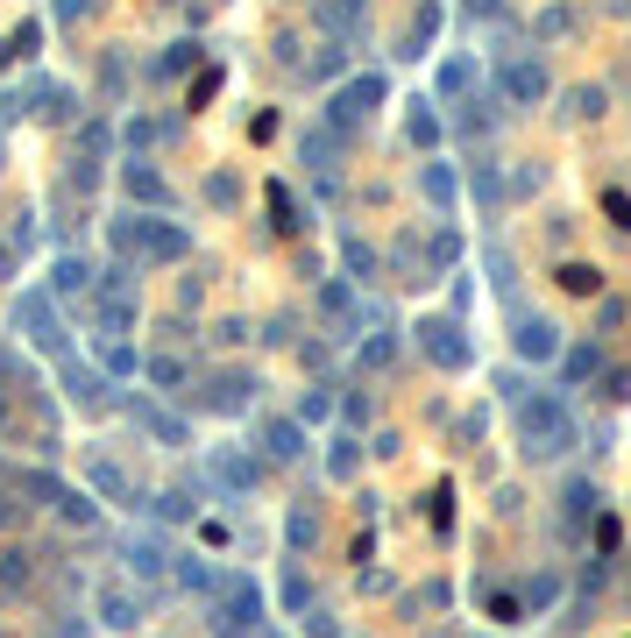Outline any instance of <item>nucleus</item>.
<instances>
[{
	"instance_id": "obj_1",
	"label": "nucleus",
	"mask_w": 631,
	"mask_h": 638,
	"mask_svg": "<svg viewBox=\"0 0 631 638\" xmlns=\"http://www.w3.org/2000/svg\"><path fill=\"white\" fill-rule=\"evenodd\" d=\"M518 440L532 461H561L575 447V412H568V397L561 390H532L518 397Z\"/></svg>"
},
{
	"instance_id": "obj_2",
	"label": "nucleus",
	"mask_w": 631,
	"mask_h": 638,
	"mask_svg": "<svg viewBox=\"0 0 631 638\" xmlns=\"http://www.w3.org/2000/svg\"><path fill=\"white\" fill-rule=\"evenodd\" d=\"M15 334H22L36 355L71 362V327H64V312H57L50 291H22V298H15Z\"/></svg>"
},
{
	"instance_id": "obj_3",
	"label": "nucleus",
	"mask_w": 631,
	"mask_h": 638,
	"mask_svg": "<svg viewBox=\"0 0 631 638\" xmlns=\"http://www.w3.org/2000/svg\"><path fill=\"white\" fill-rule=\"evenodd\" d=\"M263 624V589L249 575H220L213 582V631L220 638H249Z\"/></svg>"
},
{
	"instance_id": "obj_4",
	"label": "nucleus",
	"mask_w": 631,
	"mask_h": 638,
	"mask_svg": "<svg viewBox=\"0 0 631 638\" xmlns=\"http://www.w3.org/2000/svg\"><path fill=\"white\" fill-rule=\"evenodd\" d=\"M383 107V71H362V78H348V86L334 93V107H327V128L334 135H355L369 114Z\"/></svg>"
},
{
	"instance_id": "obj_5",
	"label": "nucleus",
	"mask_w": 631,
	"mask_h": 638,
	"mask_svg": "<svg viewBox=\"0 0 631 638\" xmlns=\"http://www.w3.org/2000/svg\"><path fill=\"white\" fill-rule=\"evenodd\" d=\"M249 397H256V376H249V369H213V376L199 383V397H192V405H199V412L234 419V412H249Z\"/></svg>"
},
{
	"instance_id": "obj_6",
	"label": "nucleus",
	"mask_w": 631,
	"mask_h": 638,
	"mask_svg": "<svg viewBox=\"0 0 631 638\" xmlns=\"http://www.w3.org/2000/svg\"><path fill=\"white\" fill-rule=\"evenodd\" d=\"M419 348H426L440 369H468V362H476V348H468V334H461V319H454V312L419 319Z\"/></svg>"
},
{
	"instance_id": "obj_7",
	"label": "nucleus",
	"mask_w": 631,
	"mask_h": 638,
	"mask_svg": "<svg viewBox=\"0 0 631 638\" xmlns=\"http://www.w3.org/2000/svg\"><path fill=\"white\" fill-rule=\"evenodd\" d=\"M546 64L539 57H504L497 64V100H511V107H532V100H546Z\"/></svg>"
},
{
	"instance_id": "obj_8",
	"label": "nucleus",
	"mask_w": 631,
	"mask_h": 638,
	"mask_svg": "<svg viewBox=\"0 0 631 638\" xmlns=\"http://www.w3.org/2000/svg\"><path fill=\"white\" fill-rule=\"evenodd\" d=\"M206 475H213L227 497H256V490H263V461H256L249 447H220V454L206 461Z\"/></svg>"
},
{
	"instance_id": "obj_9",
	"label": "nucleus",
	"mask_w": 631,
	"mask_h": 638,
	"mask_svg": "<svg viewBox=\"0 0 631 638\" xmlns=\"http://www.w3.org/2000/svg\"><path fill=\"white\" fill-rule=\"evenodd\" d=\"M22 107L43 114L50 128H71V121H78V93L64 86V78H29V86H22Z\"/></svg>"
},
{
	"instance_id": "obj_10",
	"label": "nucleus",
	"mask_w": 631,
	"mask_h": 638,
	"mask_svg": "<svg viewBox=\"0 0 631 638\" xmlns=\"http://www.w3.org/2000/svg\"><path fill=\"white\" fill-rule=\"evenodd\" d=\"M121 192L135 199V213H156V206H171V178L149 164V156H128L121 164Z\"/></svg>"
},
{
	"instance_id": "obj_11",
	"label": "nucleus",
	"mask_w": 631,
	"mask_h": 638,
	"mask_svg": "<svg viewBox=\"0 0 631 638\" xmlns=\"http://www.w3.org/2000/svg\"><path fill=\"white\" fill-rule=\"evenodd\" d=\"M511 348H518V362H554L561 355V327H554V319H539V312H518Z\"/></svg>"
},
{
	"instance_id": "obj_12",
	"label": "nucleus",
	"mask_w": 631,
	"mask_h": 638,
	"mask_svg": "<svg viewBox=\"0 0 631 638\" xmlns=\"http://www.w3.org/2000/svg\"><path fill=\"white\" fill-rule=\"evenodd\" d=\"M185 256H192V227H178V220H156V213H149L142 263H185Z\"/></svg>"
},
{
	"instance_id": "obj_13",
	"label": "nucleus",
	"mask_w": 631,
	"mask_h": 638,
	"mask_svg": "<svg viewBox=\"0 0 631 638\" xmlns=\"http://www.w3.org/2000/svg\"><path fill=\"white\" fill-rule=\"evenodd\" d=\"M93 610H100L107 631H135V624H142V596L121 589V582H100V589H93Z\"/></svg>"
},
{
	"instance_id": "obj_14",
	"label": "nucleus",
	"mask_w": 631,
	"mask_h": 638,
	"mask_svg": "<svg viewBox=\"0 0 631 638\" xmlns=\"http://www.w3.org/2000/svg\"><path fill=\"white\" fill-rule=\"evenodd\" d=\"M121 561H128V575L156 582V575H171V546L149 539V532H128V539H121Z\"/></svg>"
},
{
	"instance_id": "obj_15",
	"label": "nucleus",
	"mask_w": 631,
	"mask_h": 638,
	"mask_svg": "<svg viewBox=\"0 0 631 638\" xmlns=\"http://www.w3.org/2000/svg\"><path fill=\"white\" fill-rule=\"evenodd\" d=\"M320 29L341 36V43H362L369 36V0H320Z\"/></svg>"
},
{
	"instance_id": "obj_16",
	"label": "nucleus",
	"mask_w": 631,
	"mask_h": 638,
	"mask_svg": "<svg viewBox=\"0 0 631 638\" xmlns=\"http://www.w3.org/2000/svg\"><path fill=\"white\" fill-rule=\"evenodd\" d=\"M50 298H78V291H93V263L78 256V249H57L50 256V284H43Z\"/></svg>"
},
{
	"instance_id": "obj_17",
	"label": "nucleus",
	"mask_w": 631,
	"mask_h": 638,
	"mask_svg": "<svg viewBox=\"0 0 631 638\" xmlns=\"http://www.w3.org/2000/svg\"><path fill=\"white\" fill-rule=\"evenodd\" d=\"M50 511H57L71 532H93V525H100V504H93V490H71V483H57V490H50Z\"/></svg>"
},
{
	"instance_id": "obj_18",
	"label": "nucleus",
	"mask_w": 631,
	"mask_h": 638,
	"mask_svg": "<svg viewBox=\"0 0 631 638\" xmlns=\"http://www.w3.org/2000/svg\"><path fill=\"white\" fill-rule=\"evenodd\" d=\"M142 234H149V213H135V206H121V213L107 220V242H114L121 263H142Z\"/></svg>"
},
{
	"instance_id": "obj_19",
	"label": "nucleus",
	"mask_w": 631,
	"mask_h": 638,
	"mask_svg": "<svg viewBox=\"0 0 631 638\" xmlns=\"http://www.w3.org/2000/svg\"><path fill=\"white\" fill-rule=\"evenodd\" d=\"M256 440H263V461H298L305 454V426L298 419H263Z\"/></svg>"
},
{
	"instance_id": "obj_20",
	"label": "nucleus",
	"mask_w": 631,
	"mask_h": 638,
	"mask_svg": "<svg viewBox=\"0 0 631 638\" xmlns=\"http://www.w3.org/2000/svg\"><path fill=\"white\" fill-rule=\"evenodd\" d=\"M128 412H135L156 440H164V447H192V426H185V419H171V412H156L149 397H128Z\"/></svg>"
},
{
	"instance_id": "obj_21",
	"label": "nucleus",
	"mask_w": 631,
	"mask_h": 638,
	"mask_svg": "<svg viewBox=\"0 0 631 638\" xmlns=\"http://www.w3.org/2000/svg\"><path fill=\"white\" fill-rule=\"evenodd\" d=\"M100 497H107V504H135L142 490H135V475H128L121 461H93V504H100Z\"/></svg>"
},
{
	"instance_id": "obj_22",
	"label": "nucleus",
	"mask_w": 631,
	"mask_h": 638,
	"mask_svg": "<svg viewBox=\"0 0 631 638\" xmlns=\"http://www.w3.org/2000/svg\"><path fill=\"white\" fill-rule=\"evenodd\" d=\"M199 57H206V43H192V36H185V43H171L164 57L149 64V86H171V78H185V71H192Z\"/></svg>"
},
{
	"instance_id": "obj_23",
	"label": "nucleus",
	"mask_w": 631,
	"mask_h": 638,
	"mask_svg": "<svg viewBox=\"0 0 631 638\" xmlns=\"http://www.w3.org/2000/svg\"><path fill=\"white\" fill-rule=\"evenodd\" d=\"M64 390H71V405H86V412H100V405H107V376H100V369L64 362Z\"/></svg>"
},
{
	"instance_id": "obj_24",
	"label": "nucleus",
	"mask_w": 631,
	"mask_h": 638,
	"mask_svg": "<svg viewBox=\"0 0 631 638\" xmlns=\"http://www.w3.org/2000/svg\"><path fill=\"white\" fill-rule=\"evenodd\" d=\"M142 376L164 390V397H171V390H192V362H185V355H149V362H142Z\"/></svg>"
},
{
	"instance_id": "obj_25",
	"label": "nucleus",
	"mask_w": 631,
	"mask_h": 638,
	"mask_svg": "<svg viewBox=\"0 0 631 638\" xmlns=\"http://www.w3.org/2000/svg\"><path fill=\"white\" fill-rule=\"evenodd\" d=\"M36 582V553L29 546H8V553H0V596H22Z\"/></svg>"
},
{
	"instance_id": "obj_26",
	"label": "nucleus",
	"mask_w": 631,
	"mask_h": 638,
	"mask_svg": "<svg viewBox=\"0 0 631 638\" xmlns=\"http://www.w3.org/2000/svg\"><path fill=\"white\" fill-rule=\"evenodd\" d=\"M419 192H426L440 213H454V199H461V185H454V171H447V164H419Z\"/></svg>"
},
{
	"instance_id": "obj_27",
	"label": "nucleus",
	"mask_w": 631,
	"mask_h": 638,
	"mask_svg": "<svg viewBox=\"0 0 631 638\" xmlns=\"http://www.w3.org/2000/svg\"><path fill=\"white\" fill-rule=\"evenodd\" d=\"M596 369H603V341H582V348H568V355H561V383H568V390H575V383H589Z\"/></svg>"
},
{
	"instance_id": "obj_28",
	"label": "nucleus",
	"mask_w": 631,
	"mask_h": 638,
	"mask_svg": "<svg viewBox=\"0 0 631 638\" xmlns=\"http://www.w3.org/2000/svg\"><path fill=\"white\" fill-rule=\"evenodd\" d=\"M171 575H178L192 596H213V582H220V575L206 568V553H171Z\"/></svg>"
},
{
	"instance_id": "obj_29",
	"label": "nucleus",
	"mask_w": 631,
	"mask_h": 638,
	"mask_svg": "<svg viewBox=\"0 0 631 638\" xmlns=\"http://www.w3.org/2000/svg\"><path fill=\"white\" fill-rule=\"evenodd\" d=\"M355 468H362V440H355V433H334V440H327V475H334V483H348Z\"/></svg>"
},
{
	"instance_id": "obj_30",
	"label": "nucleus",
	"mask_w": 631,
	"mask_h": 638,
	"mask_svg": "<svg viewBox=\"0 0 631 638\" xmlns=\"http://www.w3.org/2000/svg\"><path fill=\"white\" fill-rule=\"evenodd\" d=\"M341 142H348V135H334V128H305V164H312V171H334Z\"/></svg>"
},
{
	"instance_id": "obj_31",
	"label": "nucleus",
	"mask_w": 631,
	"mask_h": 638,
	"mask_svg": "<svg viewBox=\"0 0 631 638\" xmlns=\"http://www.w3.org/2000/svg\"><path fill=\"white\" fill-rule=\"evenodd\" d=\"M440 36V8H433V0H426V8L412 15V29H405V50L398 57H426V43Z\"/></svg>"
},
{
	"instance_id": "obj_32",
	"label": "nucleus",
	"mask_w": 631,
	"mask_h": 638,
	"mask_svg": "<svg viewBox=\"0 0 631 638\" xmlns=\"http://www.w3.org/2000/svg\"><path fill=\"white\" fill-rule=\"evenodd\" d=\"M405 135H412L419 149H440V114H433V100H412V114H405Z\"/></svg>"
},
{
	"instance_id": "obj_33",
	"label": "nucleus",
	"mask_w": 631,
	"mask_h": 638,
	"mask_svg": "<svg viewBox=\"0 0 631 638\" xmlns=\"http://www.w3.org/2000/svg\"><path fill=\"white\" fill-rule=\"evenodd\" d=\"M135 270H142V263H121V256H114V263H107V277H100V298H128V305H135V291H142V277H135Z\"/></svg>"
},
{
	"instance_id": "obj_34",
	"label": "nucleus",
	"mask_w": 631,
	"mask_h": 638,
	"mask_svg": "<svg viewBox=\"0 0 631 638\" xmlns=\"http://www.w3.org/2000/svg\"><path fill=\"white\" fill-rule=\"evenodd\" d=\"M440 93H447V100L476 93V57H447V64H440Z\"/></svg>"
},
{
	"instance_id": "obj_35",
	"label": "nucleus",
	"mask_w": 631,
	"mask_h": 638,
	"mask_svg": "<svg viewBox=\"0 0 631 638\" xmlns=\"http://www.w3.org/2000/svg\"><path fill=\"white\" fill-rule=\"evenodd\" d=\"M135 369H142V355H135L128 341H100V376H107V383H114V376H135Z\"/></svg>"
},
{
	"instance_id": "obj_36",
	"label": "nucleus",
	"mask_w": 631,
	"mask_h": 638,
	"mask_svg": "<svg viewBox=\"0 0 631 638\" xmlns=\"http://www.w3.org/2000/svg\"><path fill=\"white\" fill-rule=\"evenodd\" d=\"M355 362H362V369H390V362H398V334H369V341H355Z\"/></svg>"
},
{
	"instance_id": "obj_37",
	"label": "nucleus",
	"mask_w": 631,
	"mask_h": 638,
	"mask_svg": "<svg viewBox=\"0 0 631 638\" xmlns=\"http://www.w3.org/2000/svg\"><path fill=\"white\" fill-rule=\"evenodd\" d=\"M312 539H320V511H305V504H298V511L284 518V546H291V553H305Z\"/></svg>"
},
{
	"instance_id": "obj_38",
	"label": "nucleus",
	"mask_w": 631,
	"mask_h": 638,
	"mask_svg": "<svg viewBox=\"0 0 631 638\" xmlns=\"http://www.w3.org/2000/svg\"><path fill=\"white\" fill-rule=\"evenodd\" d=\"M149 511L164 518V525H185V518H199V504H192V490H164V497H149Z\"/></svg>"
},
{
	"instance_id": "obj_39",
	"label": "nucleus",
	"mask_w": 631,
	"mask_h": 638,
	"mask_svg": "<svg viewBox=\"0 0 631 638\" xmlns=\"http://www.w3.org/2000/svg\"><path fill=\"white\" fill-rule=\"evenodd\" d=\"M461 107H468V114H461V121H454V128H461V135H490V128H497V100H476V93H468V100H461Z\"/></svg>"
},
{
	"instance_id": "obj_40",
	"label": "nucleus",
	"mask_w": 631,
	"mask_h": 638,
	"mask_svg": "<svg viewBox=\"0 0 631 638\" xmlns=\"http://www.w3.org/2000/svg\"><path fill=\"white\" fill-rule=\"evenodd\" d=\"M100 149H114V121L100 114V121H78V156H93L100 164Z\"/></svg>"
},
{
	"instance_id": "obj_41",
	"label": "nucleus",
	"mask_w": 631,
	"mask_h": 638,
	"mask_svg": "<svg viewBox=\"0 0 631 638\" xmlns=\"http://www.w3.org/2000/svg\"><path fill=\"white\" fill-rule=\"evenodd\" d=\"M270 213H277V234H298V227H305V206H298L284 185H270Z\"/></svg>"
},
{
	"instance_id": "obj_42",
	"label": "nucleus",
	"mask_w": 631,
	"mask_h": 638,
	"mask_svg": "<svg viewBox=\"0 0 631 638\" xmlns=\"http://www.w3.org/2000/svg\"><path fill=\"white\" fill-rule=\"evenodd\" d=\"M100 8H107V0H50V22L57 29H78L86 15H100Z\"/></svg>"
},
{
	"instance_id": "obj_43",
	"label": "nucleus",
	"mask_w": 631,
	"mask_h": 638,
	"mask_svg": "<svg viewBox=\"0 0 631 638\" xmlns=\"http://www.w3.org/2000/svg\"><path fill=\"white\" fill-rule=\"evenodd\" d=\"M341 263L355 270V284H369V277H376V249H369V242H355V234L341 242Z\"/></svg>"
},
{
	"instance_id": "obj_44",
	"label": "nucleus",
	"mask_w": 631,
	"mask_h": 638,
	"mask_svg": "<svg viewBox=\"0 0 631 638\" xmlns=\"http://www.w3.org/2000/svg\"><path fill=\"white\" fill-rule=\"evenodd\" d=\"M277 596H284V610H291V617H305V610H312V589H305V575H298V568H284Z\"/></svg>"
},
{
	"instance_id": "obj_45",
	"label": "nucleus",
	"mask_w": 631,
	"mask_h": 638,
	"mask_svg": "<svg viewBox=\"0 0 631 638\" xmlns=\"http://www.w3.org/2000/svg\"><path fill=\"white\" fill-rule=\"evenodd\" d=\"M121 135H128V149H135V156H142V149H149V142H164V135H171V121H128V128H121Z\"/></svg>"
},
{
	"instance_id": "obj_46",
	"label": "nucleus",
	"mask_w": 631,
	"mask_h": 638,
	"mask_svg": "<svg viewBox=\"0 0 631 638\" xmlns=\"http://www.w3.org/2000/svg\"><path fill=\"white\" fill-rule=\"evenodd\" d=\"M561 284L589 298V291H603V270H596V263H568V270H561Z\"/></svg>"
},
{
	"instance_id": "obj_47",
	"label": "nucleus",
	"mask_w": 631,
	"mask_h": 638,
	"mask_svg": "<svg viewBox=\"0 0 631 638\" xmlns=\"http://www.w3.org/2000/svg\"><path fill=\"white\" fill-rule=\"evenodd\" d=\"M22 518H29V504H22L8 483H0V532H22Z\"/></svg>"
},
{
	"instance_id": "obj_48",
	"label": "nucleus",
	"mask_w": 631,
	"mask_h": 638,
	"mask_svg": "<svg viewBox=\"0 0 631 638\" xmlns=\"http://www.w3.org/2000/svg\"><path fill=\"white\" fill-rule=\"evenodd\" d=\"M568 29H575V8H546V15H539V36H546V43L568 36Z\"/></svg>"
},
{
	"instance_id": "obj_49",
	"label": "nucleus",
	"mask_w": 631,
	"mask_h": 638,
	"mask_svg": "<svg viewBox=\"0 0 631 638\" xmlns=\"http://www.w3.org/2000/svg\"><path fill=\"white\" fill-rule=\"evenodd\" d=\"M36 43H43V22H22V29L8 36V50H15V57H36Z\"/></svg>"
},
{
	"instance_id": "obj_50",
	"label": "nucleus",
	"mask_w": 631,
	"mask_h": 638,
	"mask_svg": "<svg viewBox=\"0 0 631 638\" xmlns=\"http://www.w3.org/2000/svg\"><path fill=\"white\" fill-rule=\"evenodd\" d=\"M454 256H461V234H447V227H440V234H433V270H447Z\"/></svg>"
},
{
	"instance_id": "obj_51",
	"label": "nucleus",
	"mask_w": 631,
	"mask_h": 638,
	"mask_svg": "<svg viewBox=\"0 0 631 638\" xmlns=\"http://www.w3.org/2000/svg\"><path fill=\"white\" fill-rule=\"evenodd\" d=\"M341 64H348V57H341V43H334V50H320V57H312V64H305V78H334Z\"/></svg>"
},
{
	"instance_id": "obj_52",
	"label": "nucleus",
	"mask_w": 631,
	"mask_h": 638,
	"mask_svg": "<svg viewBox=\"0 0 631 638\" xmlns=\"http://www.w3.org/2000/svg\"><path fill=\"white\" fill-rule=\"evenodd\" d=\"M327 405H334L327 390H305V397H298V426H305V419H327Z\"/></svg>"
},
{
	"instance_id": "obj_53",
	"label": "nucleus",
	"mask_w": 631,
	"mask_h": 638,
	"mask_svg": "<svg viewBox=\"0 0 631 638\" xmlns=\"http://www.w3.org/2000/svg\"><path fill=\"white\" fill-rule=\"evenodd\" d=\"M234 192H242V185H234L227 171H213V178H206V199H213V206H234Z\"/></svg>"
},
{
	"instance_id": "obj_54",
	"label": "nucleus",
	"mask_w": 631,
	"mask_h": 638,
	"mask_svg": "<svg viewBox=\"0 0 631 638\" xmlns=\"http://www.w3.org/2000/svg\"><path fill=\"white\" fill-rule=\"evenodd\" d=\"M121 78H128V57H100V86L121 93Z\"/></svg>"
},
{
	"instance_id": "obj_55",
	"label": "nucleus",
	"mask_w": 631,
	"mask_h": 638,
	"mask_svg": "<svg viewBox=\"0 0 631 638\" xmlns=\"http://www.w3.org/2000/svg\"><path fill=\"white\" fill-rule=\"evenodd\" d=\"M568 107H575V114H603V93H596V86H575Z\"/></svg>"
},
{
	"instance_id": "obj_56",
	"label": "nucleus",
	"mask_w": 631,
	"mask_h": 638,
	"mask_svg": "<svg viewBox=\"0 0 631 638\" xmlns=\"http://www.w3.org/2000/svg\"><path fill=\"white\" fill-rule=\"evenodd\" d=\"M476 192H483V206H497V171L490 164H476Z\"/></svg>"
},
{
	"instance_id": "obj_57",
	"label": "nucleus",
	"mask_w": 631,
	"mask_h": 638,
	"mask_svg": "<svg viewBox=\"0 0 631 638\" xmlns=\"http://www.w3.org/2000/svg\"><path fill=\"white\" fill-rule=\"evenodd\" d=\"M305 617H312V638H341V631H334V617H327V610H305Z\"/></svg>"
},
{
	"instance_id": "obj_58",
	"label": "nucleus",
	"mask_w": 631,
	"mask_h": 638,
	"mask_svg": "<svg viewBox=\"0 0 631 638\" xmlns=\"http://www.w3.org/2000/svg\"><path fill=\"white\" fill-rule=\"evenodd\" d=\"M8 263H15V256H8V242H0V277H8Z\"/></svg>"
},
{
	"instance_id": "obj_59",
	"label": "nucleus",
	"mask_w": 631,
	"mask_h": 638,
	"mask_svg": "<svg viewBox=\"0 0 631 638\" xmlns=\"http://www.w3.org/2000/svg\"><path fill=\"white\" fill-rule=\"evenodd\" d=\"M8 64H15V50H8V43H0V71H8Z\"/></svg>"
},
{
	"instance_id": "obj_60",
	"label": "nucleus",
	"mask_w": 631,
	"mask_h": 638,
	"mask_svg": "<svg viewBox=\"0 0 631 638\" xmlns=\"http://www.w3.org/2000/svg\"><path fill=\"white\" fill-rule=\"evenodd\" d=\"M0 426H8V397H0Z\"/></svg>"
}]
</instances>
